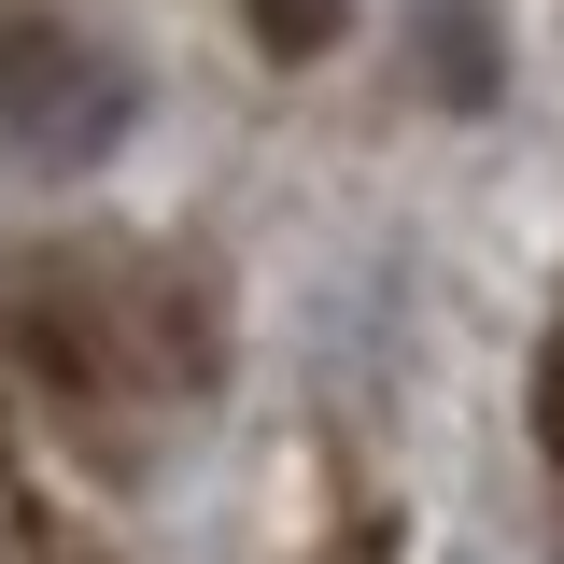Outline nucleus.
Returning a JSON list of instances; mask_svg holds the SVG:
<instances>
[{"label": "nucleus", "instance_id": "obj_1", "mask_svg": "<svg viewBox=\"0 0 564 564\" xmlns=\"http://www.w3.org/2000/svg\"><path fill=\"white\" fill-rule=\"evenodd\" d=\"M128 113V70L85 57L57 14H0V128L29 155H85V141Z\"/></svg>", "mask_w": 564, "mask_h": 564}, {"label": "nucleus", "instance_id": "obj_2", "mask_svg": "<svg viewBox=\"0 0 564 564\" xmlns=\"http://www.w3.org/2000/svg\"><path fill=\"white\" fill-rule=\"evenodd\" d=\"M240 14H254V43L296 70V57H325V43H339V14H352V0H240Z\"/></svg>", "mask_w": 564, "mask_h": 564}, {"label": "nucleus", "instance_id": "obj_3", "mask_svg": "<svg viewBox=\"0 0 564 564\" xmlns=\"http://www.w3.org/2000/svg\"><path fill=\"white\" fill-rule=\"evenodd\" d=\"M536 452H551V480H564V325L536 339Z\"/></svg>", "mask_w": 564, "mask_h": 564}]
</instances>
